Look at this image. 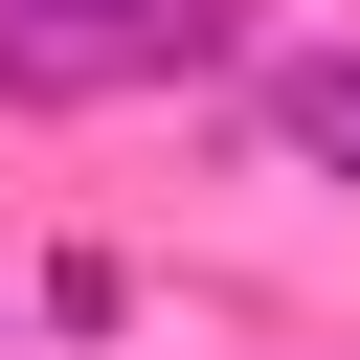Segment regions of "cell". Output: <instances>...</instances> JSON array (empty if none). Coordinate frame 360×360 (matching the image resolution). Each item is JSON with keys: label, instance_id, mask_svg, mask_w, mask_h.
Masks as SVG:
<instances>
[{"label": "cell", "instance_id": "obj_1", "mask_svg": "<svg viewBox=\"0 0 360 360\" xmlns=\"http://www.w3.org/2000/svg\"><path fill=\"white\" fill-rule=\"evenodd\" d=\"M202 45H225V0H0V90H158Z\"/></svg>", "mask_w": 360, "mask_h": 360}, {"label": "cell", "instance_id": "obj_2", "mask_svg": "<svg viewBox=\"0 0 360 360\" xmlns=\"http://www.w3.org/2000/svg\"><path fill=\"white\" fill-rule=\"evenodd\" d=\"M270 135H292V158H338V180H360V45H292V68H270Z\"/></svg>", "mask_w": 360, "mask_h": 360}]
</instances>
